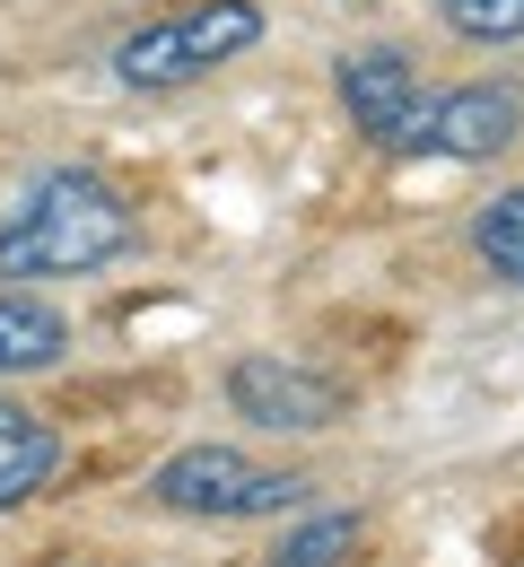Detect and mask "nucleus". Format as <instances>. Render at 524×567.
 I'll use <instances>...</instances> for the list:
<instances>
[{
	"mask_svg": "<svg viewBox=\"0 0 524 567\" xmlns=\"http://www.w3.org/2000/svg\"><path fill=\"white\" fill-rule=\"evenodd\" d=\"M359 542H368V515H341V506H323V515H306L298 533L271 550L263 567H350L359 559Z\"/></svg>",
	"mask_w": 524,
	"mask_h": 567,
	"instance_id": "9",
	"label": "nucleus"
},
{
	"mask_svg": "<svg viewBox=\"0 0 524 567\" xmlns=\"http://www.w3.org/2000/svg\"><path fill=\"white\" fill-rule=\"evenodd\" d=\"M62 567H114V559H62Z\"/></svg>",
	"mask_w": 524,
	"mask_h": 567,
	"instance_id": "12",
	"label": "nucleus"
},
{
	"mask_svg": "<svg viewBox=\"0 0 524 567\" xmlns=\"http://www.w3.org/2000/svg\"><path fill=\"white\" fill-rule=\"evenodd\" d=\"M438 18L463 44H524V0H438Z\"/></svg>",
	"mask_w": 524,
	"mask_h": 567,
	"instance_id": "11",
	"label": "nucleus"
},
{
	"mask_svg": "<svg viewBox=\"0 0 524 567\" xmlns=\"http://www.w3.org/2000/svg\"><path fill=\"white\" fill-rule=\"evenodd\" d=\"M132 236L141 218L96 166H44L18 193V210L0 218V280H88L123 262Z\"/></svg>",
	"mask_w": 524,
	"mask_h": 567,
	"instance_id": "1",
	"label": "nucleus"
},
{
	"mask_svg": "<svg viewBox=\"0 0 524 567\" xmlns=\"http://www.w3.org/2000/svg\"><path fill=\"white\" fill-rule=\"evenodd\" d=\"M306 489L298 472H271L236 445H184L150 472V497L166 515H193V524H254V515H298Z\"/></svg>",
	"mask_w": 524,
	"mask_h": 567,
	"instance_id": "3",
	"label": "nucleus"
},
{
	"mask_svg": "<svg viewBox=\"0 0 524 567\" xmlns=\"http://www.w3.org/2000/svg\"><path fill=\"white\" fill-rule=\"evenodd\" d=\"M62 350H71V315L9 288V297H0V384H9V375H44Z\"/></svg>",
	"mask_w": 524,
	"mask_h": 567,
	"instance_id": "8",
	"label": "nucleus"
},
{
	"mask_svg": "<svg viewBox=\"0 0 524 567\" xmlns=\"http://www.w3.org/2000/svg\"><path fill=\"white\" fill-rule=\"evenodd\" d=\"M332 96L341 114L359 123V141L393 148V157H420V123H429V87H420V62L402 44H359L332 62Z\"/></svg>",
	"mask_w": 524,
	"mask_h": 567,
	"instance_id": "4",
	"label": "nucleus"
},
{
	"mask_svg": "<svg viewBox=\"0 0 524 567\" xmlns=\"http://www.w3.org/2000/svg\"><path fill=\"white\" fill-rule=\"evenodd\" d=\"M341 402L350 393L332 375H315V367H298V358H280V350H245L227 367V411L271 427V436H315V427L341 420Z\"/></svg>",
	"mask_w": 524,
	"mask_h": 567,
	"instance_id": "5",
	"label": "nucleus"
},
{
	"mask_svg": "<svg viewBox=\"0 0 524 567\" xmlns=\"http://www.w3.org/2000/svg\"><path fill=\"white\" fill-rule=\"evenodd\" d=\"M254 44H263V9L254 0H184V9H166V18L132 27L114 44V87L166 96V87H193V79L227 71Z\"/></svg>",
	"mask_w": 524,
	"mask_h": 567,
	"instance_id": "2",
	"label": "nucleus"
},
{
	"mask_svg": "<svg viewBox=\"0 0 524 567\" xmlns=\"http://www.w3.org/2000/svg\"><path fill=\"white\" fill-rule=\"evenodd\" d=\"M472 254H481L499 280H516V288H524V184H507L490 210L472 218Z\"/></svg>",
	"mask_w": 524,
	"mask_h": 567,
	"instance_id": "10",
	"label": "nucleus"
},
{
	"mask_svg": "<svg viewBox=\"0 0 524 567\" xmlns=\"http://www.w3.org/2000/svg\"><path fill=\"white\" fill-rule=\"evenodd\" d=\"M524 141V87L516 79H463L446 96H429V123H420V157H454V166H481L499 148Z\"/></svg>",
	"mask_w": 524,
	"mask_h": 567,
	"instance_id": "6",
	"label": "nucleus"
},
{
	"mask_svg": "<svg viewBox=\"0 0 524 567\" xmlns=\"http://www.w3.org/2000/svg\"><path fill=\"white\" fill-rule=\"evenodd\" d=\"M53 472H62V436H53V420L0 393V515H9V506H27Z\"/></svg>",
	"mask_w": 524,
	"mask_h": 567,
	"instance_id": "7",
	"label": "nucleus"
}]
</instances>
